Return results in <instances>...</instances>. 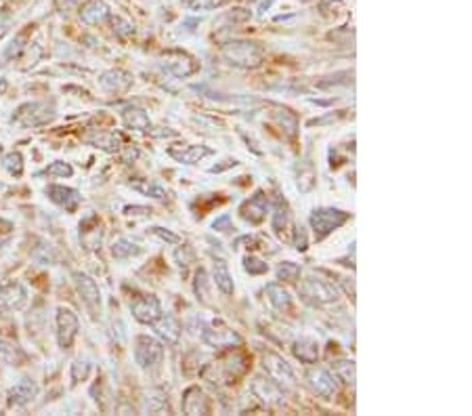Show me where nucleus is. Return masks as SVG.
<instances>
[{"label":"nucleus","mask_w":472,"mask_h":416,"mask_svg":"<svg viewBox=\"0 0 472 416\" xmlns=\"http://www.w3.org/2000/svg\"><path fill=\"white\" fill-rule=\"evenodd\" d=\"M301 276V267L292 261H286V263H281L277 267V280H283V282H296Z\"/></svg>","instance_id":"nucleus-38"},{"label":"nucleus","mask_w":472,"mask_h":416,"mask_svg":"<svg viewBox=\"0 0 472 416\" xmlns=\"http://www.w3.org/2000/svg\"><path fill=\"white\" fill-rule=\"evenodd\" d=\"M183 412L185 414H208L210 412V401L206 393L200 387H189L183 393Z\"/></svg>","instance_id":"nucleus-16"},{"label":"nucleus","mask_w":472,"mask_h":416,"mask_svg":"<svg viewBox=\"0 0 472 416\" xmlns=\"http://www.w3.org/2000/svg\"><path fill=\"white\" fill-rule=\"evenodd\" d=\"M332 372L338 381L346 383V385H353L355 383V364L348 362V360H336L332 362Z\"/></svg>","instance_id":"nucleus-34"},{"label":"nucleus","mask_w":472,"mask_h":416,"mask_svg":"<svg viewBox=\"0 0 472 416\" xmlns=\"http://www.w3.org/2000/svg\"><path fill=\"white\" fill-rule=\"evenodd\" d=\"M122 120L128 128H135V131H149L151 128V120H149L147 112L141 110V108H135V106L124 108Z\"/></svg>","instance_id":"nucleus-26"},{"label":"nucleus","mask_w":472,"mask_h":416,"mask_svg":"<svg viewBox=\"0 0 472 416\" xmlns=\"http://www.w3.org/2000/svg\"><path fill=\"white\" fill-rule=\"evenodd\" d=\"M239 3H246V5H252V3H256V0H239Z\"/></svg>","instance_id":"nucleus-55"},{"label":"nucleus","mask_w":472,"mask_h":416,"mask_svg":"<svg viewBox=\"0 0 472 416\" xmlns=\"http://www.w3.org/2000/svg\"><path fill=\"white\" fill-rule=\"evenodd\" d=\"M174 259H176V263H178L180 269H187L189 263H194V251L189 246H183V248H178V251L174 253Z\"/></svg>","instance_id":"nucleus-45"},{"label":"nucleus","mask_w":472,"mask_h":416,"mask_svg":"<svg viewBox=\"0 0 472 416\" xmlns=\"http://www.w3.org/2000/svg\"><path fill=\"white\" fill-rule=\"evenodd\" d=\"M307 378H309V385L311 389L323 397V399H332L336 395V381L334 376L326 370V368H311L307 372Z\"/></svg>","instance_id":"nucleus-14"},{"label":"nucleus","mask_w":472,"mask_h":416,"mask_svg":"<svg viewBox=\"0 0 472 416\" xmlns=\"http://www.w3.org/2000/svg\"><path fill=\"white\" fill-rule=\"evenodd\" d=\"M112 26H114V32H116L120 38H128L130 34H135L133 24H130V22H126V19H124V17H120V15L112 17Z\"/></svg>","instance_id":"nucleus-43"},{"label":"nucleus","mask_w":472,"mask_h":416,"mask_svg":"<svg viewBox=\"0 0 472 416\" xmlns=\"http://www.w3.org/2000/svg\"><path fill=\"white\" fill-rule=\"evenodd\" d=\"M149 395H151V399H147V410L149 412L158 414V412L168 410V399H166V395L162 391L155 389V391H149Z\"/></svg>","instance_id":"nucleus-40"},{"label":"nucleus","mask_w":472,"mask_h":416,"mask_svg":"<svg viewBox=\"0 0 472 416\" xmlns=\"http://www.w3.org/2000/svg\"><path fill=\"white\" fill-rule=\"evenodd\" d=\"M88 370H90V366L86 362H80V360L74 362V366H71V378H74V383L84 381L88 376Z\"/></svg>","instance_id":"nucleus-47"},{"label":"nucleus","mask_w":472,"mask_h":416,"mask_svg":"<svg viewBox=\"0 0 472 416\" xmlns=\"http://www.w3.org/2000/svg\"><path fill=\"white\" fill-rule=\"evenodd\" d=\"M307 231L303 229V227H298V229H294V246H296V251H301V253H305L307 251Z\"/></svg>","instance_id":"nucleus-49"},{"label":"nucleus","mask_w":472,"mask_h":416,"mask_svg":"<svg viewBox=\"0 0 472 416\" xmlns=\"http://www.w3.org/2000/svg\"><path fill=\"white\" fill-rule=\"evenodd\" d=\"M71 278H74V286H76V290H78L82 303L88 307V311H90L92 315H97L99 309H101V294H99V288H97V284H94V280L88 278V276L82 274V272H76Z\"/></svg>","instance_id":"nucleus-7"},{"label":"nucleus","mask_w":472,"mask_h":416,"mask_svg":"<svg viewBox=\"0 0 472 416\" xmlns=\"http://www.w3.org/2000/svg\"><path fill=\"white\" fill-rule=\"evenodd\" d=\"M130 185H133L135 190H139V192H143V194L155 198V200H164V198H166V192H164L160 185H149V183H130Z\"/></svg>","instance_id":"nucleus-44"},{"label":"nucleus","mask_w":472,"mask_h":416,"mask_svg":"<svg viewBox=\"0 0 472 416\" xmlns=\"http://www.w3.org/2000/svg\"><path fill=\"white\" fill-rule=\"evenodd\" d=\"M3 166L5 171L13 177H22L24 175V156L19 151H11L3 158Z\"/></svg>","instance_id":"nucleus-37"},{"label":"nucleus","mask_w":472,"mask_h":416,"mask_svg":"<svg viewBox=\"0 0 472 416\" xmlns=\"http://www.w3.org/2000/svg\"><path fill=\"white\" fill-rule=\"evenodd\" d=\"M214 284L223 294H233V280L229 274V267L225 265V261H217L214 265Z\"/></svg>","instance_id":"nucleus-32"},{"label":"nucleus","mask_w":472,"mask_h":416,"mask_svg":"<svg viewBox=\"0 0 472 416\" xmlns=\"http://www.w3.org/2000/svg\"><path fill=\"white\" fill-rule=\"evenodd\" d=\"M11 26H13V11L9 7H5L3 11H0V38L9 32Z\"/></svg>","instance_id":"nucleus-46"},{"label":"nucleus","mask_w":472,"mask_h":416,"mask_svg":"<svg viewBox=\"0 0 472 416\" xmlns=\"http://www.w3.org/2000/svg\"><path fill=\"white\" fill-rule=\"evenodd\" d=\"M164 69L178 76V78H185V76H192L200 69L198 61L194 57H189L187 53L183 51H168L164 55V61H162Z\"/></svg>","instance_id":"nucleus-10"},{"label":"nucleus","mask_w":472,"mask_h":416,"mask_svg":"<svg viewBox=\"0 0 472 416\" xmlns=\"http://www.w3.org/2000/svg\"><path fill=\"white\" fill-rule=\"evenodd\" d=\"M292 353L303 364H315L319 358V345L313 339H298L292 347Z\"/></svg>","instance_id":"nucleus-27"},{"label":"nucleus","mask_w":472,"mask_h":416,"mask_svg":"<svg viewBox=\"0 0 472 416\" xmlns=\"http://www.w3.org/2000/svg\"><path fill=\"white\" fill-rule=\"evenodd\" d=\"M78 337V317L71 309H57V341L61 349H69Z\"/></svg>","instance_id":"nucleus-8"},{"label":"nucleus","mask_w":472,"mask_h":416,"mask_svg":"<svg viewBox=\"0 0 472 416\" xmlns=\"http://www.w3.org/2000/svg\"><path fill=\"white\" fill-rule=\"evenodd\" d=\"M244 267H246V272H248L250 276H262V274L269 272V265H267L264 261L252 257V255H248V257L244 259Z\"/></svg>","instance_id":"nucleus-41"},{"label":"nucleus","mask_w":472,"mask_h":416,"mask_svg":"<svg viewBox=\"0 0 472 416\" xmlns=\"http://www.w3.org/2000/svg\"><path fill=\"white\" fill-rule=\"evenodd\" d=\"M183 5L192 11H212L225 5V0H183Z\"/></svg>","instance_id":"nucleus-39"},{"label":"nucleus","mask_w":472,"mask_h":416,"mask_svg":"<svg viewBox=\"0 0 472 416\" xmlns=\"http://www.w3.org/2000/svg\"><path fill=\"white\" fill-rule=\"evenodd\" d=\"M0 151H3V145H0Z\"/></svg>","instance_id":"nucleus-56"},{"label":"nucleus","mask_w":472,"mask_h":416,"mask_svg":"<svg viewBox=\"0 0 472 416\" xmlns=\"http://www.w3.org/2000/svg\"><path fill=\"white\" fill-rule=\"evenodd\" d=\"M210 153H212V149L206 147V145H185L180 151L174 149V147L168 149V156H172L176 162H183V164H196Z\"/></svg>","instance_id":"nucleus-23"},{"label":"nucleus","mask_w":472,"mask_h":416,"mask_svg":"<svg viewBox=\"0 0 472 416\" xmlns=\"http://www.w3.org/2000/svg\"><path fill=\"white\" fill-rule=\"evenodd\" d=\"M5 89H7V82H5V80H0V93H3Z\"/></svg>","instance_id":"nucleus-54"},{"label":"nucleus","mask_w":472,"mask_h":416,"mask_svg":"<svg viewBox=\"0 0 472 416\" xmlns=\"http://www.w3.org/2000/svg\"><path fill=\"white\" fill-rule=\"evenodd\" d=\"M348 219H351V215L344 213V210H338V208H319V210H315L311 215L309 221H311V227H313L315 235L321 240L328 233H332L334 229L342 227Z\"/></svg>","instance_id":"nucleus-4"},{"label":"nucleus","mask_w":472,"mask_h":416,"mask_svg":"<svg viewBox=\"0 0 472 416\" xmlns=\"http://www.w3.org/2000/svg\"><path fill=\"white\" fill-rule=\"evenodd\" d=\"M296 185L303 194H309L313 188H315V179H317V173H315V166L313 162L305 160L298 164V173H296Z\"/></svg>","instance_id":"nucleus-28"},{"label":"nucleus","mask_w":472,"mask_h":416,"mask_svg":"<svg viewBox=\"0 0 472 416\" xmlns=\"http://www.w3.org/2000/svg\"><path fill=\"white\" fill-rule=\"evenodd\" d=\"M99 85L108 93L120 95V93H126L133 87V78L122 69H108L99 76Z\"/></svg>","instance_id":"nucleus-15"},{"label":"nucleus","mask_w":472,"mask_h":416,"mask_svg":"<svg viewBox=\"0 0 472 416\" xmlns=\"http://www.w3.org/2000/svg\"><path fill=\"white\" fill-rule=\"evenodd\" d=\"M53 118H55L53 108H49L47 103L34 101V103L22 106V108L15 112L13 122H17L19 126H42V124H49Z\"/></svg>","instance_id":"nucleus-6"},{"label":"nucleus","mask_w":472,"mask_h":416,"mask_svg":"<svg viewBox=\"0 0 472 416\" xmlns=\"http://www.w3.org/2000/svg\"><path fill=\"white\" fill-rule=\"evenodd\" d=\"M151 231H153V233H155L158 238H162L164 242H168V244H178V242H180V238H178L176 233H170L168 229H162V227H153Z\"/></svg>","instance_id":"nucleus-50"},{"label":"nucleus","mask_w":472,"mask_h":416,"mask_svg":"<svg viewBox=\"0 0 472 416\" xmlns=\"http://www.w3.org/2000/svg\"><path fill=\"white\" fill-rule=\"evenodd\" d=\"M342 116H344V112H338V114H328V116H321V118L309 120V126H323V124H332V122L340 120Z\"/></svg>","instance_id":"nucleus-48"},{"label":"nucleus","mask_w":472,"mask_h":416,"mask_svg":"<svg viewBox=\"0 0 472 416\" xmlns=\"http://www.w3.org/2000/svg\"><path fill=\"white\" fill-rule=\"evenodd\" d=\"M47 196L61 208H65L67 213H76L80 206V194L71 188H63V185H49L47 188Z\"/></svg>","instance_id":"nucleus-19"},{"label":"nucleus","mask_w":472,"mask_h":416,"mask_svg":"<svg viewBox=\"0 0 472 416\" xmlns=\"http://www.w3.org/2000/svg\"><path fill=\"white\" fill-rule=\"evenodd\" d=\"M135 360L143 370H153L164 360V347L158 339L141 335L135 339Z\"/></svg>","instance_id":"nucleus-3"},{"label":"nucleus","mask_w":472,"mask_h":416,"mask_svg":"<svg viewBox=\"0 0 472 416\" xmlns=\"http://www.w3.org/2000/svg\"><path fill=\"white\" fill-rule=\"evenodd\" d=\"M267 210H269V200H267L264 192L258 190L250 200H246V202L242 204L239 215H242L244 221H248V223H252V225H258V223L264 221Z\"/></svg>","instance_id":"nucleus-13"},{"label":"nucleus","mask_w":472,"mask_h":416,"mask_svg":"<svg viewBox=\"0 0 472 416\" xmlns=\"http://www.w3.org/2000/svg\"><path fill=\"white\" fill-rule=\"evenodd\" d=\"M38 395V385L32 378H22L9 391V406H28Z\"/></svg>","instance_id":"nucleus-22"},{"label":"nucleus","mask_w":472,"mask_h":416,"mask_svg":"<svg viewBox=\"0 0 472 416\" xmlns=\"http://www.w3.org/2000/svg\"><path fill=\"white\" fill-rule=\"evenodd\" d=\"M221 55L227 63L242 67V69H254L262 63L264 51L258 42H250V40H233L223 44Z\"/></svg>","instance_id":"nucleus-1"},{"label":"nucleus","mask_w":472,"mask_h":416,"mask_svg":"<svg viewBox=\"0 0 472 416\" xmlns=\"http://www.w3.org/2000/svg\"><path fill=\"white\" fill-rule=\"evenodd\" d=\"M298 290H301L303 301H307L309 305H319L321 307V305H330V303L338 301L336 286L326 282V280H321V278H315V276L303 280Z\"/></svg>","instance_id":"nucleus-2"},{"label":"nucleus","mask_w":472,"mask_h":416,"mask_svg":"<svg viewBox=\"0 0 472 416\" xmlns=\"http://www.w3.org/2000/svg\"><path fill=\"white\" fill-rule=\"evenodd\" d=\"M112 255H114V259L124 261V259H130V257L141 255V248H139L135 242H130V240H126V238H120V240H116L114 246H112Z\"/></svg>","instance_id":"nucleus-33"},{"label":"nucleus","mask_w":472,"mask_h":416,"mask_svg":"<svg viewBox=\"0 0 472 416\" xmlns=\"http://www.w3.org/2000/svg\"><path fill=\"white\" fill-rule=\"evenodd\" d=\"M264 292H267V297H269V303L277 309V311H292V297H290V292L283 288V286H279V284H267V288H264Z\"/></svg>","instance_id":"nucleus-25"},{"label":"nucleus","mask_w":472,"mask_h":416,"mask_svg":"<svg viewBox=\"0 0 472 416\" xmlns=\"http://www.w3.org/2000/svg\"><path fill=\"white\" fill-rule=\"evenodd\" d=\"M214 229H219V231H229V229H231V219H229V215H223L221 219H217V221H214Z\"/></svg>","instance_id":"nucleus-52"},{"label":"nucleus","mask_w":472,"mask_h":416,"mask_svg":"<svg viewBox=\"0 0 472 416\" xmlns=\"http://www.w3.org/2000/svg\"><path fill=\"white\" fill-rule=\"evenodd\" d=\"M94 225L90 227L88 225V219L80 225V240H82V244L86 246V248H97L99 244H101V238H103V231H101V225H97V219L92 221Z\"/></svg>","instance_id":"nucleus-30"},{"label":"nucleus","mask_w":472,"mask_h":416,"mask_svg":"<svg viewBox=\"0 0 472 416\" xmlns=\"http://www.w3.org/2000/svg\"><path fill=\"white\" fill-rule=\"evenodd\" d=\"M24 351L17 347V345H13V343H9V341H5V339H0V364H9V366H19L22 362H24Z\"/></svg>","instance_id":"nucleus-31"},{"label":"nucleus","mask_w":472,"mask_h":416,"mask_svg":"<svg viewBox=\"0 0 472 416\" xmlns=\"http://www.w3.org/2000/svg\"><path fill=\"white\" fill-rule=\"evenodd\" d=\"M22 49H24V36H17L13 42H11V47L7 49V57H17L19 53H22Z\"/></svg>","instance_id":"nucleus-51"},{"label":"nucleus","mask_w":472,"mask_h":416,"mask_svg":"<svg viewBox=\"0 0 472 416\" xmlns=\"http://www.w3.org/2000/svg\"><path fill=\"white\" fill-rule=\"evenodd\" d=\"M248 362H250V360H248L246 353L235 351V353L227 356L223 362H219V370L225 372V381H227V383H235V378H239L242 374H246V370H248V366H250Z\"/></svg>","instance_id":"nucleus-20"},{"label":"nucleus","mask_w":472,"mask_h":416,"mask_svg":"<svg viewBox=\"0 0 472 416\" xmlns=\"http://www.w3.org/2000/svg\"><path fill=\"white\" fill-rule=\"evenodd\" d=\"M288 223H290L288 208L281 200H277V206H275V213H273V229H275V233L283 238V231L288 229Z\"/></svg>","instance_id":"nucleus-36"},{"label":"nucleus","mask_w":472,"mask_h":416,"mask_svg":"<svg viewBox=\"0 0 472 416\" xmlns=\"http://www.w3.org/2000/svg\"><path fill=\"white\" fill-rule=\"evenodd\" d=\"M273 118H275V122L286 131V135L290 137V139H294L296 135H298V118H296V114L294 112H290V110H286V108H279V110H275L273 112Z\"/></svg>","instance_id":"nucleus-29"},{"label":"nucleus","mask_w":472,"mask_h":416,"mask_svg":"<svg viewBox=\"0 0 472 416\" xmlns=\"http://www.w3.org/2000/svg\"><path fill=\"white\" fill-rule=\"evenodd\" d=\"M252 393L262 403H267L271 408H279V406H283V401H286L281 387L277 383H273V381H267V378H254L252 381Z\"/></svg>","instance_id":"nucleus-12"},{"label":"nucleus","mask_w":472,"mask_h":416,"mask_svg":"<svg viewBox=\"0 0 472 416\" xmlns=\"http://www.w3.org/2000/svg\"><path fill=\"white\" fill-rule=\"evenodd\" d=\"M262 368L269 374V378L273 383H277L279 387H294V370L281 356H277L273 351L262 353Z\"/></svg>","instance_id":"nucleus-5"},{"label":"nucleus","mask_w":472,"mask_h":416,"mask_svg":"<svg viewBox=\"0 0 472 416\" xmlns=\"http://www.w3.org/2000/svg\"><path fill=\"white\" fill-rule=\"evenodd\" d=\"M196 297H198V301L200 303H204V305H210L212 301H210V280H208V274H206V269H198V274H196Z\"/></svg>","instance_id":"nucleus-35"},{"label":"nucleus","mask_w":472,"mask_h":416,"mask_svg":"<svg viewBox=\"0 0 472 416\" xmlns=\"http://www.w3.org/2000/svg\"><path fill=\"white\" fill-rule=\"evenodd\" d=\"M86 141L94 147H101L106 151H118L122 147V135L116 131H99L94 135H88Z\"/></svg>","instance_id":"nucleus-24"},{"label":"nucleus","mask_w":472,"mask_h":416,"mask_svg":"<svg viewBox=\"0 0 472 416\" xmlns=\"http://www.w3.org/2000/svg\"><path fill=\"white\" fill-rule=\"evenodd\" d=\"M44 173L51 175V177H71L74 175V169H71L67 162H53V164L47 166Z\"/></svg>","instance_id":"nucleus-42"},{"label":"nucleus","mask_w":472,"mask_h":416,"mask_svg":"<svg viewBox=\"0 0 472 416\" xmlns=\"http://www.w3.org/2000/svg\"><path fill=\"white\" fill-rule=\"evenodd\" d=\"M110 15V7L103 0H88L80 7V22L86 26H97Z\"/></svg>","instance_id":"nucleus-21"},{"label":"nucleus","mask_w":472,"mask_h":416,"mask_svg":"<svg viewBox=\"0 0 472 416\" xmlns=\"http://www.w3.org/2000/svg\"><path fill=\"white\" fill-rule=\"evenodd\" d=\"M28 303V290L22 282H9L0 288V311H15Z\"/></svg>","instance_id":"nucleus-11"},{"label":"nucleus","mask_w":472,"mask_h":416,"mask_svg":"<svg viewBox=\"0 0 472 416\" xmlns=\"http://www.w3.org/2000/svg\"><path fill=\"white\" fill-rule=\"evenodd\" d=\"M78 3V0H57V7L59 9H69V7H74Z\"/></svg>","instance_id":"nucleus-53"},{"label":"nucleus","mask_w":472,"mask_h":416,"mask_svg":"<svg viewBox=\"0 0 472 416\" xmlns=\"http://www.w3.org/2000/svg\"><path fill=\"white\" fill-rule=\"evenodd\" d=\"M202 341H204L208 347L223 349V347H233V345H239V343H242V337L237 335V332L229 330V328H223V330H212V328H206V330L202 332Z\"/></svg>","instance_id":"nucleus-18"},{"label":"nucleus","mask_w":472,"mask_h":416,"mask_svg":"<svg viewBox=\"0 0 472 416\" xmlns=\"http://www.w3.org/2000/svg\"><path fill=\"white\" fill-rule=\"evenodd\" d=\"M153 330H155V335L160 337V339H164L168 345H176L178 341H180V324H178V319L174 317V315H170V313H162L153 324Z\"/></svg>","instance_id":"nucleus-17"},{"label":"nucleus","mask_w":472,"mask_h":416,"mask_svg":"<svg viewBox=\"0 0 472 416\" xmlns=\"http://www.w3.org/2000/svg\"><path fill=\"white\" fill-rule=\"evenodd\" d=\"M130 311L141 324H153L162 315V303L153 294H141L130 301Z\"/></svg>","instance_id":"nucleus-9"}]
</instances>
